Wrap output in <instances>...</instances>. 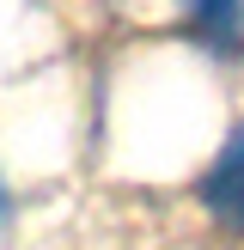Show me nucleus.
<instances>
[{"label": "nucleus", "instance_id": "f257e3e1", "mask_svg": "<svg viewBox=\"0 0 244 250\" xmlns=\"http://www.w3.org/2000/svg\"><path fill=\"white\" fill-rule=\"evenodd\" d=\"M202 202L214 220H226L232 232H244V122L232 128V141L220 146V159L202 177Z\"/></svg>", "mask_w": 244, "mask_h": 250}, {"label": "nucleus", "instance_id": "f03ea898", "mask_svg": "<svg viewBox=\"0 0 244 250\" xmlns=\"http://www.w3.org/2000/svg\"><path fill=\"white\" fill-rule=\"evenodd\" d=\"M0 214H6V195H0Z\"/></svg>", "mask_w": 244, "mask_h": 250}, {"label": "nucleus", "instance_id": "7ed1b4c3", "mask_svg": "<svg viewBox=\"0 0 244 250\" xmlns=\"http://www.w3.org/2000/svg\"><path fill=\"white\" fill-rule=\"evenodd\" d=\"M195 6H207V0H195Z\"/></svg>", "mask_w": 244, "mask_h": 250}]
</instances>
